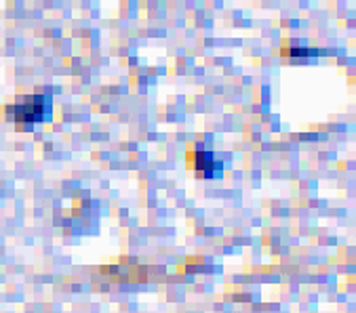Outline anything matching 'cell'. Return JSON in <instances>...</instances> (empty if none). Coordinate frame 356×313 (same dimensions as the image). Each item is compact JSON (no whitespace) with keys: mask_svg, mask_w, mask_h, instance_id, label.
<instances>
[{"mask_svg":"<svg viewBox=\"0 0 356 313\" xmlns=\"http://www.w3.org/2000/svg\"><path fill=\"white\" fill-rule=\"evenodd\" d=\"M7 114L19 126L28 128L30 124H38V122H44L49 118L51 99L47 95H26V97H19L17 103L9 105Z\"/></svg>","mask_w":356,"mask_h":313,"instance_id":"obj_1","label":"cell"},{"mask_svg":"<svg viewBox=\"0 0 356 313\" xmlns=\"http://www.w3.org/2000/svg\"><path fill=\"white\" fill-rule=\"evenodd\" d=\"M188 164L196 173L198 179H218L224 173V164L216 160L213 151L204 149L202 145H192L188 151Z\"/></svg>","mask_w":356,"mask_h":313,"instance_id":"obj_2","label":"cell"},{"mask_svg":"<svg viewBox=\"0 0 356 313\" xmlns=\"http://www.w3.org/2000/svg\"><path fill=\"white\" fill-rule=\"evenodd\" d=\"M282 59L287 63H293V65H302V63H314L318 57H321V51L318 49H312L300 40H287L282 44V51H280Z\"/></svg>","mask_w":356,"mask_h":313,"instance_id":"obj_3","label":"cell"}]
</instances>
